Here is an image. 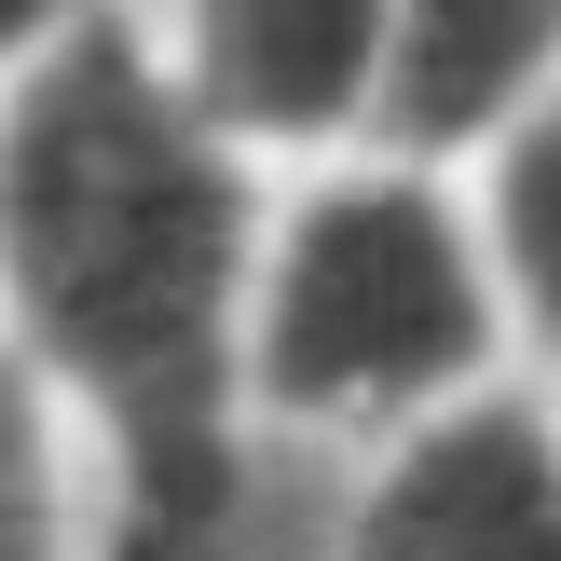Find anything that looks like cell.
<instances>
[{"label": "cell", "mask_w": 561, "mask_h": 561, "mask_svg": "<svg viewBox=\"0 0 561 561\" xmlns=\"http://www.w3.org/2000/svg\"><path fill=\"white\" fill-rule=\"evenodd\" d=\"M316 561H561V398L493 383L343 466Z\"/></svg>", "instance_id": "cell-4"}, {"label": "cell", "mask_w": 561, "mask_h": 561, "mask_svg": "<svg viewBox=\"0 0 561 561\" xmlns=\"http://www.w3.org/2000/svg\"><path fill=\"white\" fill-rule=\"evenodd\" d=\"M69 27H82L69 0H0V110H14L27 82L55 69V42H69Z\"/></svg>", "instance_id": "cell-8"}, {"label": "cell", "mask_w": 561, "mask_h": 561, "mask_svg": "<svg viewBox=\"0 0 561 561\" xmlns=\"http://www.w3.org/2000/svg\"><path fill=\"white\" fill-rule=\"evenodd\" d=\"M520 383L507 288L480 261L466 179L425 164H329L274 192L261 301H247V411L261 453H398L411 425Z\"/></svg>", "instance_id": "cell-2"}, {"label": "cell", "mask_w": 561, "mask_h": 561, "mask_svg": "<svg viewBox=\"0 0 561 561\" xmlns=\"http://www.w3.org/2000/svg\"><path fill=\"white\" fill-rule=\"evenodd\" d=\"M261 233L274 179L179 110L151 14H82L0 110V343L96 466V561H247Z\"/></svg>", "instance_id": "cell-1"}, {"label": "cell", "mask_w": 561, "mask_h": 561, "mask_svg": "<svg viewBox=\"0 0 561 561\" xmlns=\"http://www.w3.org/2000/svg\"><path fill=\"white\" fill-rule=\"evenodd\" d=\"M0 561H96V466L14 343H0Z\"/></svg>", "instance_id": "cell-7"}, {"label": "cell", "mask_w": 561, "mask_h": 561, "mask_svg": "<svg viewBox=\"0 0 561 561\" xmlns=\"http://www.w3.org/2000/svg\"><path fill=\"white\" fill-rule=\"evenodd\" d=\"M548 96H561V0H398L370 151L425 179H480Z\"/></svg>", "instance_id": "cell-5"}, {"label": "cell", "mask_w": 561, "mask_h": 561, "mask_svg": "<svg viewBox=\"0 0 561 561\" xmlns=\"http://www.w3.org/2000/svg\"><path fill=\"white\" fill-rule=\"evenodd\" d=\"M383 42H398V0H192V14H151L179 110L233 164H261L274 192L329 179V164H370Z\"/></svg>", "instance_id": "cell-3"}, {"label": "cell", "mask_w": 561, "mask_h": 561, "mask_svg": "<svg viewBox=\"0 0 561 561\" xmlns=\"http://www.w3.org/2000/svg\"><path fill=\"white\" fill-rule=\"evenodd\" d=\"M466 219H480V261H493V288H507L520 356L561 370V96L466 179Z\"/></svg>", "instance_id": "cell-6"}]
</instances>
